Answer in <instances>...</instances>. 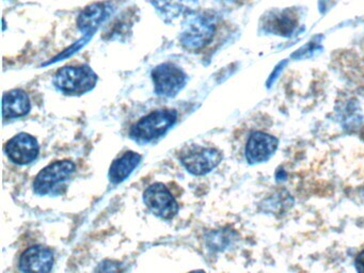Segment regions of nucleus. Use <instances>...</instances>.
<instances>
[{
    "mask_svg": "<svg viewBox=\"0 0 364 273\" xmlns=\"http://www.w3.org/2000/svg\"><path fill=\"white\" fill-rule=\"evenodd\" d=\"M217 21L218 18L214 13L195 11L187 15L180 34L181 45L187 50H202L214 38Z\"/></svg>",
    "mask_w": 364,
    "mask_h": 273,
    "instance_id": "nucleus-1",
    "label": "nucleus"
},
{
    "mask_svg": "<svg viewBox=\"0 0 364 273\" xmlns=\"http://www.w3.org/2000/svg\"><path fill=\"white\" fill-rule=\"evenodd\" d=\"M97 81V74L89 66H65L55 75L54 85L65 95H82L91 91Z\"/></svg>",
    "mask_w": 364,
    "mask_h": 273,
    "instance_id": "nucleus-2",
    "label": "nucleus"
},
{
    "mask_svg": "<svg viewBox=\"0 0 364 273\" xmlns=\"http://www.w3.org/2000/svg\"><path fill=\"white\" fill-rule=\"evenodd\" d=\"M178 113L176 110H156L142 117L132 127V138L140 142H150L159 138L176 123Z\"/></svg>",
    "mask_w": 364,
    "mask_h": 273,
    "instance_id": "nucleus-3",
    "label": "nucleus"
},
{
    "mask_svg": "<svg viewBox=\"0 0 364 273\" xmlns=\"http://www.w3.org/2000/svg\"><path fill=\"white\" fill-rule=\"evenodd\" d=\"M180 160L191 174L204 175L214 170L220 164L223 154L214 147L191 145L181 151Z\"/></svg>",
    "mask_w": 364,
    "mask_h": 273,
    "instance_id": "nucleus-4",
    "label": "nucleus"
},
{
    "mask_svg": "<svg viewBox=\"0 0 364 273\" xmlns=\"http://www.w3.org/2000/svg\"><path fill=\"white\" fill-rule=\"evenodd\" d=\"M152 79L157 95L174 97L186 85L187 76L182 68L168 62L152 70Z\"/></svg>",
    "mask_w": 364,
    "mask_h": 273,
    "instance_id": "nucleus-5",
    "label": "nucleus"
},
{
    "mask_svg": "<svg viewBox=\"0 0 364 273\" xmlns=\"http://www.w3.org/2000/svg\"><path fill=\"white\" fill-rule=\"evenodd\" d=\"M75 172V164L70 160H63L50 164L36 177L33 189L37 194L50 193L57 186L67 181Z\"/></svg>",
    "mask_w": 364,
    "mask_h": 273,
    "instance_id": "nucleus-6",
    "label": "nucleus"
},
{
    "mask_svg": "<svg viewBox=\"0 0 364 273\" xmlns=\"http://www.w3.org/2000/svg\"><path fill=\"white\" fill-rule=\"evenodd\" d=\"M146 207L161 219H172L178 213V204L171 192L161 183H153L144 191Z\"/></svg>",
    "mask_w": 364,
    "mask_h": 273,
    "instance_id": "nucleus-7",
    "label": "nucleus"
},
{
    "mask_svg": "<svg viewBox=\"0 0 364 273\" xmlns=\"http://www.w3.org/2000/svg\"><path fill=\"white\" fill-rule=\"evenodd\" d=\"M279 140L272 134L255 132L250 134L246 144V159L250 164L267 161L278 149Z\"/></svg>",
    "mask_w": 364,
    "mask_h": 273,
    "instance_id": "nucleus-8",
    "label": "nucleus"
},
{
    "mask_svg": "<svg viewBox=\"0 0 364 273\" xmlns=\"http://www.w3.org/2000/svg\"><path fill=\"white\" fill-rule=\"evenodd\" d=\"M39 143L37 139L31 134H16L6 145L8 157L18 164H28L33 162L39 155Z\"/></svg>",
    "mask_w": 364,
    "mask_h": 273,
    "instance_id": "nucleus-9",
    "label": "nucleus"
},
{
    "mask_svg": "<svg viewBox=\"0 0 364 273\" xmlns=\"http://www.w3.org/2000/svg\"><path fill=\"white\" fill-rule=\"evenodd\" d=\"M54 264L52 250L43 245L29 247L20 259V269L23 272H50Z\"/></svg>",
    "mask_w": 364,
    "mask_h": 273,
    "instance_id": "nucleus-10",
    "label": "nucleus"
},
{
    "mask_svg": "<svg viewBox=\"0 0 364 273\" xmlns=\"http://www.w3.org/2000/svg\"><path fill=\"white\" fill-rule=\"evenodd\" d=\"M110 13L112 6L106 2L90 4L78 15V28L86 36H92L97 28L109 17Z\"/></svg>",
    "mask_w": 364,
    "mask_h": 273,
    "instance_id": "nucleus-11",
    "label": "nucleus"
},
{
    "mask_svg": "<svg viewBox=\"0 0 364 273\" xmlns=\"http://www.w3.org/2000/svg\"><path fill=\"white\" fill-rule=\"evenodd\" d=\"M157 13L165 21H173L182 15L195 12L198 0H151Z\"/></svg>",
    "mask_w": 364,
    "mask_h": 273,
    "instance_id": "nucleus-12",
    "label": "nucleus"
},
{
    "mask_svg": "<svg viewBox=\"0 0 364 273\" xmlns=\"http://www.w3.org/2000/svg\"><path fill=\"white\" fill-rule=\"evenodd\" d=\"M31 105L28 95L23 90H12L3 97L4 119H16L26 115L31 111Z\"/></svg>",
    "mask_w": 364,
    "mask_h": 273,
    "instance_id": "nucleus-13",
    "label": "nucleus"
},
{
    "mask_svg": "<svg viewBox=\"0 0 364 273\" xmlns=\"http://www.w3.org/2000/svg\"><path fill=\"white\" fill-rule=\"evenodd\" d=\"M141 160V156L135 151H125L120 157L117 158L109 168L110 181L112 183H120L124 181L133 171L137 168Z\"/></svg>",
    "mask_w": 364,
    "mask_h": 273,
    "instance_id": "nucleus-14",
    "label": "nucleus"
},
{
    "mask_svg": "<svg viewBox=\"0 0 364 273\" xmlns=\"http://www.w3.org/2000/svg\"><path fill=\"white\" fill-rule=\"evenodd\" d=\"M298 16L295 11L284 10L270 15L265 27L268 31L282 36H289L297 27Z\"/></svg>",
    "mask_w": 364,
    "mask_h": 273,
    "instance_id": "nucleus-15",
    "label": "nucleus"
},
{
    "mask_svg": "<svg viewBox=\"0 0 364 273\" xmlns=\"http://www.w3.org/2000/svg\"><path fill=\"white\" fill-rule=\"evenodd\" d=\"M355 267L358 272H364V250L355 257Z\"/></svg>",
    "mask_w": 364,
    "mask_h": 273,
    "instance_id": "nucleus-16",
    "label": "nucleus"
},
{
    "mask_svg": "<svg viewBox=\"0 0 364 273\" xmlns=\"http://www.w3.org/2000/svg\"><path fill=\"white\" fill-rule=\"evenodd\" d=\"M220 2H223L225 4H238V2L242 1V0H219Z\"/></svg>",
    "mask_w": 364,
    "mask_h": 273,
    "instance_id": "nucleus-17",
    "label": "nucleus"
}]
</instances>
